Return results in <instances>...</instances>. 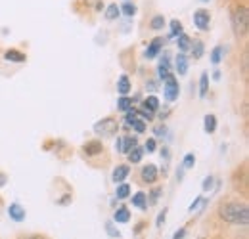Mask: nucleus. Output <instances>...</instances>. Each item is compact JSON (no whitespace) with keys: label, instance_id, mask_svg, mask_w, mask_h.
Here are the masks:
<instances>
[{"label":"nucleus","instance_id":"nucleus-47","mask_svg":"<svg viewBox=\"0 0 249 239\" xmlns=\"http://www.w3.org/2000/svg\"><path fill=\"white\" fill-rule=\"evenodd\" d=\"M213 79H215V81L220 79V71H215V73H213Z\"/></svg>","mask_w":249,"mask_h":239},{"label":"nucleus","instance_id":"nucleus-32","mask_svg":"<svg viewBox=\"0 0 249 239\" xmlns=\"http://www.w3.org/2000/svg\"><path fill=\"white\" fill-rule=\"evenodd\" d=\"M169 69H171V67H167V65H161V63L157 65V75H159V79H161V81H165V79L171 75V71H169Z\"/></svg>","mask_w":249,"mask_h":239},{"label":"nucleus","instance_id":"nucleus-36","mask_svg":"<svg viewBox=\"0 0 249 239\" xmlns=\"http://www.w3.org/2000/svg\"><path fill=\"white\" fill-rule=\"evenodd\" d=\"M106 230H107V234H109L111 238H119V236H121V234H119V232L115 230V226H113V222H107V224H106Z\"/></svg>","mask_w":249,"mask_h":239},{"label":"nucleus","instance_id":"nucleus-48","mask_svg":"<svg viewBox=\"0 0 249 239\" xmlns=\"http://www.w3.org/2000/svg\"><path fill=\"white\" fill-rule=\"evenodd\" d=\"M199 2H209V0H199Z\"/></svg>","mask_w":249,"mask_h":239},{"label":"nucleus","instance_id":"nucleus-1","mask_svg":"<svg viewBox=\"0 0 249 239\" xmlns=\"http://www.w3.org/2000/svg\"><path fill=\"white\" fill-rule=\"evenodd\" d=\"M218 216L228 222V224H236V226H248L249 222V209L246 203L240 201H230L220 205L218 209Z\"/></svg>","mask_w":249,"mask_h":239},{"label":"nucleus","instance_id":"nucleus-35","mask_svg":"<svg viewBox=\"0 0 249 239\" xmlns=\"http://www.w3.org/2000/svg\"><path fill=\"white\" fill-rule=\"evenodd\" d=\"M132 128L136 130V132H146V120H142L140 117L134 120V124H132Z\"/></svg>","mask_w":249,"mask_h":239},{"label":"nucleus","instance_id":"nucleus-18","mask_svg":"<svg viewBox=\"0 0 249 239\" xmlns=\"http://www.w3.org/2000/svg\"><path fill=\"white\" fill-rule=\"evenodd\" d=\"M126 155H128V163L136 165V163H140V161H142V157H144V148L136 146V148H132V150L128 151Z\"/></svg>","mask_w":249,"mask_h":239},{"label":"nucleus","instance_id":"nucleus-26","mask_svg":"<svg viewBox=\"0 0 249 239\" xmlns=\"http://www.w3.org/2000/svg\"><path fill=\"white\" fill-rule=\"evenodd\" d=\"M119 10H121V14H123V16H126V17H132V16H136V6H134L132 2H128V0L124 2V4L121 6V8H119Z\"/></svg>","mask_w":249,"mask_h":239},{"label":"nucleus","instance_id":"nucleus-20","mask_svg":"<svg viewBox=\"0 0 249 239\" xmlns=\"http://www.w3.org/2000/svg\"><path fill=\"white\" fill-rule=\"evenodd\" d=\"M177 71H178V75H186L188 73V58L184 56V52H180L178 56H177Z\"/></svg>","mask_w":249,"mask_h":239},{"label":"nucleus","instance_id":"nucleus-43","mask_svg":"<svg viewBox=\"0 0 249 239\" xmlns=\"http://www.w3.org/2000/svg\"><path fill=\"white\" fill-rule=\"evenodd\" d=\"M6 182H8V176L0 172V188H4V186H6Z\"/></svg>","mask_w":249,"mask_h":239},{"label":"nucleus","instance_id":"nucleus-11","mask_svg":"<svg viewBox=\"0 0 249 239\" xmlns=\"http://www.w3.org/2000/svg\"><path fill=\"white\" fill-rule=\"evenodd\" d=\"M4 60L12 61V63H25V61H27V56H25L23 52L12 48V50H6V52H4Z\"/></svg>","mask_w":249,"mask_h":239},{"label":"nucleus","instance_id":"nucleus-25","mask_svg":"<svg viewBox=\"0 0 249 239\" xmlns=\"http://www.w3.org/2000/svg\"><path fill=\"white\" fill-rule=\"evenodd\" d=\"M207 92H209V73H203L199 79V96L205 98Z\"/></svg>","mask_w":249,"mask_h":239},{"label":"nucleus","instance_id":"nucleus-46","mask_svg":"<svg viewBox=\"0 0 249 239\" xmlns=\"http://www.w3.org/2000/svg\"><path fill=\"white\" fill-rule=\"evenodd\" d=\"M85 2H87V4H94V6H96V4H100L102 0H85Z\"/></svg>","mask_w":249,"mask_h":239},{"label":"nucleus","instance_id":"nucleus-21","mask_svg":"<svg viewBox=\"0 0 249 239\" xmlns=\"http://www.w3.org/2000/svg\"><path fill=\"white\" fill-rule=\"evenodd\" d=\"M104 16H106L107 21H115V19L121 16V10H119L117 4H109V6L106 8V14H104Z\"/></svg>","mask_w":249,"mask_h":239},{"label":"nucleus","instance_id":"nucleus-34","mask_svg":"<svg viewBox=\"0 0 249 239\" xmlns=\"http://www.w3.org/2000/svg\"><path fill=\"white\" fill-rule=\"evenodd\" d=\"M201 188H203V191H211L215 188V178L213 176H207V178L203 180V186Z\"/></svg>","mask_w":249,"mask_h":239},{"label":"nucleus","instance_id":"nucleus-38","mask_svg":"<svg viewBox=\"0 0 249 239\" xmlns=\"http://www.w3.org/2000/svg\"><path fill=\"white\" fill-rule=\"evenodd\" d=\"M165 218H167V209H163L161 212H159V216H157V220H156L157 228H161V226L165 224Z\"/></svg>","mask_w":249,"mask_h":239},{"label":"nucleus","instance_id":"nucleus-30","mask_svg":"<svg viewBox=\"0 0 249 239\" xmlns=\"http://www.w3.org/2000/svg\"><path fill=\"white\" fill-rule=\"evenodd\" d=\"M222 61V46H215V50L211 52V63L218 65Z\"/></svg>","mask_w":249,"mask_h":239},{"label":"nucleus","instance_id":"nucleus-41","mask_svg":"<svg viewBox=\"0 0 249 239\" xmlns=\"http://www.w3.org/2000/svg\"><path fill=\"white\" fill-rule=\"evenodd\" d=\"M184 236H186V228H180V230L173 236V239H184Z\"/></svg>","mask_w":249,"mask_h":239},{"label":"nucleus","instance_id":"nucleus-40","mask_svg":"<svg viewBox=\"0 0 249 239\" xmlns=\"http://www.w3.org/2000/svg\"><path fill=\"white\" fill-rule=\"evenodd\" d=\"M154 132H156V136H165V134H167V126H165V124H163V126L159 124V126H156Z\"/></svg>","mask_w":249,"mask_h":239},{"label":"nucleus","instance_id":"nucleus-17","mask_svg":"<svg viewBox=\"0 0 249 239\" xmlns=\"http://www.w3.org/2000/svg\"><path fill=\"white\" fill-rule=\"evenodd\" d=\"M203 128H205L207 134H213V132L217 130V117H215L213 113L205 115V119H203Z\"/></svg>","mask_w":249,"mask_h":239},{"label":"nucleus","instance_id":"nucleus-3","mask_svg":"<svg viewBox=\"0 0 249 239\" xmlns=\"http://www.w3.org/2000/svg\"><path fill=\"white\" fill-rule=\"evenodd\" d=\"M94 132H96L98 136L111 138V136H115V134L119 132V122H117V119H113V117H106V119L98 120V122L94 124Z\"/></svg>","mask_w":249,"mask_h":239},{"label":"nucleus","instance_id":"nucleus-13","mask_svg":"<svg viewBox=\"0 0 249 239\" xmlns=\"http://www.w3.org/2000/svg\"><path fill=\"white\" fill-rule=\"evenodd\" d=\"M136 146H138L136 136H123L121 138V153H128V151L132 150V148H136Z\"/></svg>","mask_w":249,"mask_h":239},{"label":"nucleus","instance_id":"nucleus-14","mask_svg":"<svg viewBox=\"0 0 249 239\" xmlns=\"http://www.w3.org/2000/svg\"><path fill=\"white\" fill-rule=\"evenodd\" d=\"M128 220H130V210L126 209V207H119V209L115 210V214H113V222L124 224V222H128Z\"/></svg>","mask_w":249,"mask_h":239},{"label":"nucleus","instance_id":"nucleus-22","mask_svg":"<svg viewBox=\"0 0 249 239\" xmlns=\"http://www.w3.org/2000/svg\"><path fill=\"white\" fill-rule=\"evenodd\" d=\"M142 107L148 109V111H152V113H156L157 109H159V100H157V96H148V98L142 102Z\"/></svg>","mask_w":249,"mask_h":239},{"label":"nucleus","instance_id":"nucleus-45","mask_svg":"<svg viewBox=\"0 0 249 239\" xmlns=\"http://www.w3.org/2000/svg\"><path fill=\"white\" fill-rule=\"evenodd\" d=\"M142 228H144V222H142V224H138V226H136V228H134V232H136V234H138V232H142Z\"/></svg>","mask_w":249,"mask_h":239},{"label":"nucleus","instance_id":"nucleus-31","mask_svg":"<svg viewBox=\"0 0 249 239\" xmlns=\"http://www.w3.org/2000/svg\"><path fill=\"white\" fill-rule=\"evenodd\" d=\"M136 119H138V115H136V109H128V111L124 113V122H126V126H132Z\"/></svg>","mask_w":249,"mask_h":239},{"label":"nucleus","instance_id":"nucleus-27","mask_svg":"<svg viewBox=\"0 0 249 239\" xmlns=\"http://www.w3.org/2000/svg\"><path fill=\"white\" fill-rule=\"evenodd\" d=\"M165 23H167V21H165V17H163V16H154V17H152V21H150V27H152L154 31H163Z\"/></svg>","mask_w":249,"mask_h":239},{"label":"nucleus","instance_id":"nucleus-37","mask_svg":"<svg viewBox=\"0 0 249 239\" xmlns=\"http://www.w3.org/2000/svg\"><path fill=\"white\" fill-rule=\"evenodd\" d=\"M156 140L154 138H148V142H146V146H144V151H148V153H154L156 151Z\"/></svg>","mask_w":249,"mask_h":239},{"label":"nucleus","instance_id":"nucleus-2","mask_svg":"<svg viewBox=\"0 0 249 239\" xmlns=\"http://www.w3.org/2000/svg\"><path fill=\"white\" fill-rule=\"evenodd\" d=\"M230 23L236 36H246L249 31V10L246 4H236L230 12Z\"/></svg>","mask_w":249,"mask_h":239},{"label":"nucleus","instance_id":"nucleus-15","mask_svg":"<svg viewBox=\"0 0 249 239\" xmlns=\"http://www.w3.org/2000/svg\"><path fill=\"white\" fill-rule=\"evenodd\" d=\"M190 52H192V58L194 60H199L203 56V52H205V44L201 40H194L192 46H190Z\"/></svg>","mask_w":249,"mask_h":239},{"label":"nucleus","instance_id":"nucleus-19","mask_svg":"<svg viewBox=\"0 0 249 239\" xmlns=\"http://www.w3.org/2000/svg\"><path fill=\"white\" fill-rule=\"evenodd\" d=\"M177 46H178V50H180V52H188V50H190V46H192V38L188 36L186 33L178 34V36H177Z\"/></svg>","mask_w":249,"mask_h":239},{"label":"nucleus","instance_id":"nucleus-6","mask_svg":"<svg viewBox=\"0 0 249 239\" xmlns=\"http://www.w3.org/2000/svg\"><path fill=\"white\" fill-rule=\"evenodd\" d=\"M165 42H167V40H165L163 36H156V38L150 42L148 50H146V58H148V60H154V58H157V56L161 54V50H163Z\"/></svg>","mask_w":249,"mask_h":239},{"label":"nucleus","instance_id":"nucleus-33","mask_svg":"<svg viewBox=\"0 0 249 239\" xmlns=\"http://www.w3.org/2000/svg\"><path fill=\"white\" fill-rule=\"evenodd\" d=\"M194 165H196V155H194V153H186L182 169H194Z\"/></svg>","mask_w":249,"mask_h":239},{"label":"nucleus","instance_id":"nucleus-28","mask_svg":"<svg viewBox=\"0 0 249 239\" xmlns=\"http://www.w3.org/2000/svg\"><path fill=\"white\" fill-rule=\"evenodd\" d=\"M182 33H184L182 23H180L178 19H173V21H171V36H178V34H182Z\"/></svg>","mask_w":249,"mask_h":239},{"label":"nucleus","instance_id":"nucleus-29","mask_svg":"<svg viewBox=\"0 0 249 239\" xmlns=\"http://www.w3.org/2000/svg\"><path fill=\"white\" fill-rule=\"evenodd\" d=\"M161 193H163V189L161 188H154L152 191H150V195H146L150 201H148V205H156L157 201H159V197H161Z\"/></svg>","mask_w":249,"mask_h":239},{"label":"nucleus","instance_id":"nucleus-42","mask_svg":"<svg viewBox=\"0 0 249 239\" xmlns=\"http://www.w3.org/2000/svg\"><path fill=\"white\" fill-rule=\"evenodd\" d=\"M69 203H71V195H69V193H67V195H63L62 199L58 201V205H69Z\"/></svg>","mask_w":249,"mask_h":239},{"label":"nucleus","instance_id":"nucleus-10","mask_svg":"<svg viewBox=\"0 0 249 239\" xmlns=\"http://www.w3.org/2000/svg\"><path fill=\"white\" fill-rule=\"evenodd\" d=\"M130 174V169H128V165H117L115 169H113V174H111V180L115 182V184H121L124 182V178Z\"/></svg>","mask_w":249,"mask_h":239},{"label":"nucleus","instance_id":"nucleus-39","mask_svg":"<svg viewBox=\"0 0 249 239\" xmlns=\"http://www.w3.org/2000/svg\"><path fill=\"white\" fill-rule=\"evenodd\" d=\"M203 201H205L203 197H196V201L190 205V209H188V210H190V212H194V210H196L197 207H199V205H201V203H203Z\"/></svg>","mask_w":249,"mask_h":239},{"label":"nucleus","instance_id":"nucleus-8","mask_svg":"<svg viewBox=\"0 0 249 239\" xmlns=\"http://www.w3.org/2000/svg\"><path fill=\"white\" fill-rule=\"evenodd\" d=\"M83 153L87 157H96V155H102L104 153V144L100 140H90L83 146Z\"/></svg>","mask_w":249,"mask_h":239},{"label":"nucleus","instance_id":"nucleus-24","mask_svg":"<svg viewBox=\"0 0 249 239\" xmlns=\"http://www.w3.org/2000/svg\"><path fill=\"white\" fill-rule=\"evenodd\" d=\"M115 195H117V199H126V197H130V186L128 184H117V189H115Z\"/></svg>","mask_w":249,"mask_h":239},{"label":"nucleus","instance_id":"nucleus-23","mask_svg":"<svg viewBox=\"0 0 249 239\" xmlns=\"http://www.w3.org/2000/svg\"><path fill=\"white\" fill-rule=\"evenodd\" d=\"M132 107H134L132 98H128V96H121V98L117 100V109H119V111L126 113V111H128V109H132Z\"/></svg>","mask_w":249,"mask_h":239},{"label":"nucleus","instance_id":"nucleus-7","mask_svg":"<svg viewBox=\"0 0 249 239\" xmlns=\"http://www.w3.org/2000/svg\"><path fill=\"white\" fill-rule=\"evenodd\" d=\"M157 176H159V171H157L156 165H146L140 169V178L144 184H154V182H157Z\"/></svg>","mask_w":249,"mask_h":239},{"label":"nucleus","instance_id":"nucleus-44","mask_svg":"<svg viewBox=\"0 0 249 239\" xmlns=\"http://www.w3.org/2000/svg\"><path fill=\"white\" fill-rule=\"evenodd\" d=\"M115 150L121 153V138H117V142H115Z\"/></svg>","mask_w":249,"mask_h":239},{"label":"nucleus","instance_id":"nucleus-4","mask_svg":"<svg viewBox=\"0 0 249 239\" xmlns=\"http://www.w3.org/2000/svg\"><path fill=\"white\" fill-rule=\"evenodd\" d=\"M163 94H165V100L167 102H177L178 100V94H180V86H178V81L177 77L169 75L165 81H163Z\"/></svg>","mask_w":249,"mask_h":239},{"label":"nucleus","instance_id":"nucleus-9","mask_svg":"<svg viewBox=\"0 0 249 239\" xmlns=\"http://www.w3.org/2000/svg\"><path fill=\"white\" fill-rule=\"evenodd\" d=\"M8 214H10V218H12L14 222H23V220H25V209H23L19 203H12V205L8 207Z\"/></svg>","mask_w":249,"mask_h":239},{"label":"nucleus","instance_id":"nucleus-16","mask_svg":"<svg viewBox=\"0 0 249 239\" xmlns=\"http://www.w3.org/2000/svg\"><path fill=\"white\" fill-rule=\"evenodd\" d=\"M117 92L121 96H128V92H130V79L126 75L119 77V81H117Z\"/></svg>","mask_w":249,"mask_h":239},{"label":"nucleus","instance_id":"nucleus-12","mask_svg":"<svg viewBox=\"0 0 249 239\" xmlns=\"http://www.w3.org/2000/svg\"><path fill=\"white\" fill-rule=\"evenodd\" d=\"M130 201H132V205H134V207H138V209H142V210L148 209V197H146V193H144V191L134 193Z\"/></svg>","mask_w":249,"mask_h":239},{"label":"nucleus","instance_id":"nucleus-5","mask_svg":"<svg viewBox=\"0 0 249 239\" xmlns=\"http://www.w3.org/2000/svg\"><path fill=\"white\" fill-rule=\"evenodd\" d=\"M209 23H211V16L207 10H196L194 12V25L199 31H207L209 29Z\"/></svg>","mask_w":249,"mask_h":239}]
</instances>
